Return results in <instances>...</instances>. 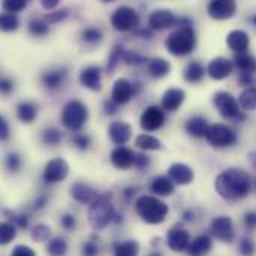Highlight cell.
<instances>
[{
    "label": "cell",
    "instance_id": "obj_2",
    "mask_svg": "<svg viewBox=\"0 0 256 256\" xmlns=\"http://www.w3.org/2000/svg\"><path fill=\"white\" fill-rule=\"evenodd\" d=\"M135 212L146 224L160 225L166 220L170 208L159 196L142 195L135 201Z\"/></svg>",
    "mask_w": 256,
    "mask_h": 256
},
{
    "label": "cell",
    "instance_id": "obj_38",
    "mask_svg": "<svg viewBox=\"0 0 256 256\" xmlns=\"http://www.w3.org/2000/svg\"><path fill=\"white\" fill-rule=\"evenodd\" d=\"M30 236H32L33 242H36V243L48 242V240H50V236H51V230H50V226L45 225V224H38V225L32 230Z\"/></svg>",
    "mask_w": 256,
    "mask_h": 256
},
{
    "label": "cell",
    "instance_id": "obj_32",
    "mask_svg": "<svg viewBox=\"0 0 256 256\" xmlns=\"http://www.w3.org/2000/svg\"><path fill=\"white\" fill-rule=\"evenodd\" d=\"M238 105L244 111H255L256 110V87H248L238 96Z\"/></svg>",
    "mask_w": 256,
    "mask_h": 256
},
{
    "label": "cell",
    "instance_id": "obj_39",
    "mask_svg": "<svg viewBox=\"0 0 256 256\" xmlns=\"http://www.w3.org/2000/svg\"><path fill=\"white\" fill-rule=\"evenodd\" d=\"M63 138L62 130H58L57 128H48L42 132V141L46 146H57Z\"/></svg>",
    "mask_w": 256,
    "mask_h": 256
},
{
    "label": "cell",
    "instance_id": "obj_8",
    "mask_svg": "<svg viewBox=\"0 0 256 256\" xmlns=\"http://www.w3.org/2000/svg\"><path fill=\"white\" fill-rule=\"evenodd\" d=\"M111 26L117 32H129L140 26V15L130 6H118L111 15Z\"/></svg>",
    "mask_w": 256,
    "mask_h": 256
},
{
    "label": "cell",
    "instance_id": "obj_21",
    "mask_svg": "<svg viewBox=\"0 0 256 256\" xmlns=\"http://www.w3.org/2000/svg\"><path fill=\"white\" fill-rule=\"evenodd\" d=\"M190 236L186 230L182 228H172L168 232V246L171 250L174 252H183L188 250L189 244H190Z\"/></svg>",
    "mask_w": 256,
    "mask_h": 256
},
{
    "label": "cell",
    "instance_id": "obj_59",
    "mask_svg": "<svg viewBox=\"0 0 256 256\" xmlns=\"http://www.w3.org/2000/svg\"><path fill=\"white\" fill-rule=\"evenodd\" d=\"M240 82H242L243 86H252V82H254V75L242 74V76H240Z\"/></svg>",
    "mask_w": 256,
    "mask_h": 256
},
{
    "label": "cell",
    "instance_id": "obj_22",
    "mask_svg": "<svg viewBox=\"0 0 256 256\" xmlns=\"http://www.w3.org/2000/svg\"><path fill=\"white\" fill-rule=\"evenodd\" d=\"M226 44L236 54H243L249 50L250 38L244 30H232L226 36Z\"/></svg>",
    "mask_w": 256,
    "mask_h": 256
},
{
    "label": "cell",
    "instance_id": "obj_5",
    "mask_svg": "<svg viewBox=\"0 0 256 256\" xmlns=\"http://www.w3.org/2000/svg\"><path fill=\"white\" fill-rule=\"evenodd\" d=\"M88 120V108L78 99L66 102L62 110V123L69 130H80Z\"/></svg>",
    "mask_w": 256,
    "mask_h": 256
},
{
    "label": "cell",
    "instance_id": "obj_19",
    "mask_svg": "<svg viewBox=\"0 0 256 256\" xmlns=\"http://www.w3.org/2000/svg\"><path fill=\"white\" fill-rule=\"evenodd\" d=\"M100 75L102 74L99 66H87L80 74V82L92 92H100L102 88Z\"/></svg>",
    "mask_w": 256,
    "mask_h": 256
},
{
    "label": "cell",
    "instance_id": "obj_25",
    "mask_svg": "<svg viewBox=\"0 0 256 256\" xmlns=\"http://www.w3.org/2000/svg\"><path fill=\"white\" fill-rule=\"evenodd\" d=\"M150 189L158 196H171L174 194V183H172V180L170 177L159 176V177L153 178Z\"/></svg>",
    "mask_w": 256,
    "mask_h": 256
},
{
    "label": "cell",
    "instance_id": "obj_64",
    "mask_svg": "<svg viewBox=\"0 0 256 256\" xmlns=\"http://www.w3.org/2000/svg\"><path fill=\"white\" fill-rule=\"evenodd\" d=\"M255 188H256V178H255Z\"/></svg>",
    "mask_w": 256,
    "mask_h": 256
},
{
    "label": "cell",
    "instance_id": "obj_37",
    "mask_svg": "<svg viewBox=\"0 0 256 256\" xmlns=\"http://www.w3.org/2000/svg\"><path fill=\"white\" fill-rule=\"evenodd\" d=\"M0 24H2L3 32H15L20 27V20H18V16L15 14L4 12V14H2Z\"/></svg>",
    "mask_w": 256,
    "mask_h": 256
},
{
    "label": "cell",
    "instance_id": "obj_1",
    "mask_svg": "<svg viewBox=\"0 0 256 256\" xmlns=\"http://www.w3.org/2000/svg\"><path fill=\"white\" fill-rule=\"evenodd\" d=\"M214 189L224 200H242L249 195L252 189V178L243 170L230 168L216 177Z\"/></svg>",
    "mask_w": 256,
    "mask_h": 256
},
{
    "label": "cell",
    "instance_id": "obj_53",
    "mask_svg": "<svg viewBox=\"0 0 256 256\" xmlns=\"http://www.w3.org/2000/svg\"><path fill=\"white\" fill-rule=\"evenodd\" d=\"M244 225H246V228H249V230H255L256 228V212H248L246 214H244Z\"/></svg>",
    "mask_w": 256,
    "mask_h": 256
},
{
    "label": "cell",
    "instance_id": "obj_35",
    "mask_svg": "<svg viewBox=\"0 0 256 256\" xmlns=\"http://www.w3.org/2000/svg\"><path fill=\"white\" fill-rule=\"evenodd\" d=\"M15 237H16V226L10 222H3L0 225V243L6 246L10 242H14Z\"/></svg>",
    "mask_w": 256,
    "mask_h": 256
},
{
    "label": "cell",
    "instance_id": "obj_20",
    "mask_svg": "<svg viewBox=\"0 0 256 256\" xmlns=\"http://www.w3.org/2000/svg\"><path fill=\"white\" fill-rule=\"evenodd\" d=\"M186 99V93L184 90L182 88H177V87H172V88H168L164 96H162V108L165 111H170V112H174L177 111L183 102Z\"/></svg>",
    "mask_w": 256,
    "mask_h": 256
},
{
    "label": "cell",
    "instance_id": "obj_45",
    "mask_svg": "<svg viewBox=\"0 0 256 256\" xmlns=\"http://www.w3.org/2000/svg\"><path fill=\"white\" fill-rule=\"evenodd\" d=\"M147 58L146 57H142V56H140L138 52H135V51H124L123 52V62L126 63V64H141V63H144Z\"/></svg>",
    "mask_w": 256,
    "mask_h": 256
},
{
    "label": "cell",
    "instance_id": "obj_51",
    "mask_svg": "<svg viewBox=\"0 0 256 256\" xmlns=\"http://www.w3.org/2000/svg\"><path fill=\"white\" fill-rule=\"evenodd\" d=\"M10 256H36L34 250L28 246H24V244H20L16 246L14 250H12V255Z\"/></svg>",
    "mask_w": 256,
    "mask_h": 256
},
{
    "label": "cell",
    "instance_id": "obj_15",
    "mask_svg": "<svg viewBox=\"0 0 256 256\" xmlns=\"http://www.w3.org/2000/svg\"><path fill=\"white\" fill-rule=\"evenodd\" d=\"M134 84L126 78H118L111 90V100L117 105H124L134 98Z\"/></svg>",
    "mask_w": 256,
    "mask_h": 256
},
{
    "label": "cell",
    "instance_id": "obj_30",
    "mask_svg": "<svg viewBox=\"0 0 256 256\" xmlns=\"http://www.w3.org/2000/svg\"><path fill=\"white\" fill-rule=\"evenodd\" d=\"M206 75V68L200 62H190L184 69V80L188 82H200Z\"/></svg>",
    "mask_w": 256,
    "mask_h": 256
},
{
    "label": "cell",
    "instance_id": "obj_48",
    "mask_svg": "<svg viewBox=\"0 0 256 256\" xmlns=\"http://www.w3.org/2000/svg\"><path fill=\"white\" fill-rule=\"evenodd\" d=\"M68 15H69V14H68V9H62V10L50 12V14L45 16V21H46V22H58V21H63Z\"/></svg>",
    "mask_w": 256,
    "mask_h": 256
},
{
    "label": "cell",
    "instance_id": "obj_26",
    "mask_svg": "<svg viewBox=\"0 0 256 256\" xmlns=\"http://www.w3.org/2000/svg\"><path fill=\"white\" fill-rule=\"evenodd\" d=\"M186 132L194 138H206L208 130V123L204 117H194L186 123Z\"/></svg>",
    "mask_w": 256,
    "mask_h": 256
},
{
    "label": "cell",
    "instance_id": "obj_24",
    "mask_svg": "<svg viewBox=\"0 0 256 256\" xmlns=\"http://www.w3.org/2000/svg\"><path fill=\"white\" fill-rule=\"evenodd\" d=\"M213 248V242L208 236H198L195 237L189 248H188V255L189 256H206Z\"/></svg>",
    "mask_w": 256,
    "mask_h": 256
},
{
    "label": "cell",
    "instance_id": "obj_34",
    "mask_svg": "<svg viewBox=\"0 0 256 256\" xmlns=\"http://www.w3.org/2000/svg\"><path fill=\"white\" fill-rule=\"evenodd\" d=\"M138 254H140V244L132 240L118 243L114 248V256H138Z\"/></svg>",
    "mask_w": 256,
    "mask_h": 256
},
{
    "label": "cell",
    "instance_id": "obj_17",
    "mask_svg": "<svg viewBox=\"0 0 256 256\" xmlns=\"http://www.w3.org/2000/svg\"><path fill=\"white\" fill-rule=\"evenodd\" d=\"M135 158H136V154L130 148L123 147V146L116 147L111 152V156H110L111 164L118 170H129L130 166H134L135 165Z\"/></svg>",
    "mask_w": 256,
    "mask_h": 256
},
{
    "label": "cell",
    "instance_id": "obj_10",
    "mask_svg": "<svg viewBox=\"0 0 256 256\" xmlns=\"http://www.w3.org/2000/svg\"><path fill=\"white\" fill-rule=\"evenodd\" d=\"M164 123H165V114H164L162 108H159L156 105L147 106L140 117V124L146 132H154V130L160 129L164 126Z\"/></svg>",
    "mask_w": 256,
    "mask_h": 256
},
{
    "label": "cell",
    "instance_id": "obj_18",
    "mask_svg": "<svg viewBox=\"0 0 256 256\" xmlns=\"http://www.w3.org/2000/svg\"><path fill=\"white\" fill-rule=\"evenodd\" d=\"M108 136L111 138V141L116 146L122 147L130 140L132 128H130V124H128L124 122H112L108 128Z\"/></svg>",
    "mask_w": 256,
    "mask_h": 256
},
{
    "label": "cell",
    "instance_id": "obj_63",
    "mask_svg": "<svg viewBox=\"0 0 256 256\" xmlns=\"http://www.w3.org/2000/svg\"><path fill=\"white\" fill-rule=\"evenodd\" d=\"M254 26H255V28H256V15L254 16Z\"/></svg>",
    "mask_w": 256,
    "mask_h": 256
},
{
    "label": "cell",
    "instance_id": "obj_50",
    "mask_svg": "<svg viewBox=\"0 0 256 256\" xmlns=\"http://www.w3.org/2000/svg\"><path fill=\"white\" fill-rule=\"evenodd\" d=\"M150 164H152L150 156H147L146 153L136 154V158H135V166H136L138 170H146V168H148Z\"/></svg>",
    "mask_w": 256,
    "mask_h": 256
},
{
    "label": "cell",
    "instance_id": "obj_11",
    "mask_svg": "<svg viewBox=\"0 0 256 256\" xmlns=\"http://www.w3.org/2000/svg\"><path fill=\"white\" fill-rule=\"evenodd\" d=\"M207 12L213 20H230L237 12V3L234 0H212L207 4Z\"/></svg>",
    "mask_w": 256,
    "mask_h": 256
},
{
    "label": "cell",
    "instance_id": "obj_60",
    "mask_svg": "<svg viewBox=\"0 0 256 256\" xmlns=\"http://www.w3.org/2000/svg\"><path fill=\"white\" fill-rule=\"evenodd\" d=\"M45 204H46V196H39V198L36 200V202H34V208L40 210V208L45 207Z\"/></svg>",
    "mask_w": 256,
    "mask_h": 256
},
{
    "label": "cell",
    "instance_id": "obj_54",
    "mask_svg": "<svg viewBox=\"0 0 256 256\" xmlns=\"http://www.w3.org/2000/svg\"><path fill=\"white\" fill-rule=\"evenodd\" d=\"M0 138H2V141H6L9 138V126L3 117L0 118Z\"/></svg>",
    "mask_w": 256,
    "mask_h": 256
},
{
    "label": "cell",
    "instance_id": "obj_16",
    "mask_svg": "<svg viewBox=\"0 0 256 256\" xmlns=\"http://www.w3.org/2000/svg\"><path fill=\"white\" fill-rule=\"evenodd\" d=\"M168 177L172 180V183L180 184V186H188L194 182L195 172L194 170L182 162H176L168 168Z\"/></svg>",
    "mask_w": 256,
    "mask_h": 256
},
{
    "label": "cell",
    "instance_id": "obj_3",
    "mask_svg": "<svg viewBox=\"0 0 256 256\" xmlns=\"http://www.w3.org/2000/svg\"><path fill=\"white\" fill-rule=\"evenodd\" d=\"M112 195L110 192L99 195L88 208L87 218H88V224L92 225L93 230H104L105 226H108L112 219L116 218V212H114V206L111 202Z\"/></svg>",
    "mask_w": 256,
    "mask_h": 256
},
{
    "label": "cell",
    "instance_id": "obj_55",
    "mask_svg": "<svg viewBox=\"0 0 256 256\" xmlns=\"http://www.w3.org/2000/svg\"><path fill=\"white\" fill-rule=\"evenodd\" d=\"M0 88H2V93H9L14 88V84H12V81L9 78H2Z\"/></svg>",
    "mask_w": 256,
    "mask_h": 256
},
{
    "label": "cell",
    "instance_id": "obj_12",
    "mask_svg": "<svg viewBox=\"0 0 256 256\" xmlns=\"http://www.w3.org/2000/svg\"><path fill=\"white\" fill-rule=\"evenodd\" d=\"M212 232L216 238H219L220 242L225 243H231L234 242L236 237V231H234V224L231 220V218L228 216H218L212 220Z\"/></svg>",
    "mask_w": 256,
    "mask_h": 256
},
{
    "label": "cell",
    "instance_id": "obj_52",
    "mask_svg": "<svg viewBox=\"0 0 256 256\" xmlns=\"http://www.w3.org/2000/svg\"><path fill=\"white\" fill-rule=\"evenodd\" d=\"M99 248L93 242H86L82 244V255L84 256H98Z\"/></svg>",
    "mask_w": 256,
    "mask_h": 256
},
{
    "label": "cell",
    "instance_id": "obj_7",
    "mask_svg": "<svg viewBox=\"0 0 256 256\" xmlns=\"http://www.w3.org/2000/svg\"><path fill=\"white\" fill-rule=\"evenodd\" d=\"M206 140L214 148H225L237 142V134L224 123H214L208 128Z\"/></svg>",
    "mask_w": 256,
    "mask_h": 256
},
{
    "label": "cell",
    "instance_id": "obj_36",
    "mask_svg": "<svg viewBox=\"0 0 256 256\" xmlns=\"http://www.w3.org/2000/svg\"><path fill=\"white\" fill-rule=\"evenodd\" d=\"M46 252L51 256H63L68 252V243L63 238H52L46 246Z\"/></svg>",
    "mask_w": 256,
    "mask_h": 256
},
{
    "label": "cell",
    "instance_id": "obj_57",
    "mask_svg": "<svg viewBox=\"0 0 256 256\" xmlns=\"http://www.w3.org/2000/svg\"><path fill=\"white\" fill-rule=\"evenodd\" d=\"M58 3H60L58 0H42V2H40V6H42L44 9H46V10H51V9L57 8Z\"/></svg>",
    "mask_w": 256,
    "mask_h": 256
},
{
    "label": "cell",
    "instance_id": "obj_4",
    "mask_svg": "<svg viewBox=\"0 0 256 256\" xmlns=\"http://www.w3.org/2000/svg\"><path fill=\"white\" fill-rule=\"evenodd\" d=\"M165 45L168 52H171L176 57H183L190 54L196 45V34L194 27L192 26L178 27L166 38Z\"/></svg>",
    "mask_w": 256,
    "mask_h": 256
},
{
    "label": "cell",
    "instance_id": "obj_42",
    "mask_svg": "<svg viewBox=\"0 0 256 256\" xmlns=\"http://www.w3.org/2000/svg\"><path fill=\"white\" fill-rule=\"evenodd\" d=\"M238 252L242 256H254L256 252L255 242L250 237H243L238 243Z\"/></svg>",
    "mask_w": 256,
    "mask_h": 256
},
{
    "label": "cell",
    "instance_id": "obj_9",
    "mask_svg": "<svg viewBox=\"0 0 256 256\" xmlns=\"http://www.w3.org/2000/svg\"><path fill=\"white\" fill-rule=\"evenodd\" d=\"M69 176V165L64 159L62 158H54L51 159L45 168H44V182L46 183H58L63 182Z\"/></svg>",
    "mask_w": 256,
    "mask_h": 256
},
{
    "label": "cell",
    "instance_id": "obj_46",
    "mask_svg": "<svg viewBox=\"0 0 256 256\" xmlns=\"http://www.w3.org/2000/svg\"><path fill=\"white\" fill-rule=\"evenodd\" d=\"M21 166V159L16 153H10L8 158H6V168L12 172H16Z\"/></svg>",
    "mask_w": 256,
    "mask_h": 256
},
{
    "label": "cell",
    "instance_id": "obj_23",
    "mask_svg": "<svg viewBox=\"0 0 256 256\" xmlns=\"http://www.w3.org/2000/svg\"><path fill=\"white\" fill-rule=\"evenodd\" d=\"M70 195L75 201H78L81 204H92L99 196L94 189H92L90 186H87L86 183H81V182L75 183L70 188Z\"/></svg>",
    "mask_w": 256,
    "mask_h": 256
},
{
    "label": "cell",
    "instance_id": "obj_44",
    "mask_svg": "<svg viewBox=\"0 0 256 256\" xmlns=\"http://www.w3.org/2000/svg\"><path fill=\"white\" fill-rule=\"evenodd\" d=\"M82 38L88 44H98V42L102 40V32L99 28H96V27H87L82 32Z\"/></svg>",
    "mask_w": 256,
    "mask_h": 256
},
{
    "label": "cell",
    "instance_id": "obj_43",
    "mask_svg": "<svg viewBox=\"0 0 256 256\" xmlns=\"http://www.w3.org/2000/svg\"><path fill=\"white\" fill-rule=\"evenodd\" d=\"M123 52H124V50H123V46H120V45H117V46H114V50H112V52L110 54V58H108V72H111V70H114L116 69V66L118 64V62H122L123 60Z\"/></svg>",
    "mask_w": 256,
    "mask_h": 256
},
{
    "label": "cell",
    "instance_id": "obj_27",
    "mask_svg": "<svg viewBox=\"0 0 256 256\" xmlns=\"http://www.w3.org/2000/svg\"><path fill=\"white\" fill-rule=\"evenodd\" d=\"M148 72L153 78H164L171 72V63L162 57H156L148 63Z\"/></svg>",
    "mask_w": 256,
    "mask_h": 256
},
{
    "label": "cell",
    "instance_id": "obj_29",
    "mask_svg": "<svg viewBox=\"0 0 256 256\" xmlns=\"http://www.w3.org/2000/svg\"><path fill=\"white\" fill-rule=\"evenodd\" d=\"M135 146H136L138 148H141L142 152H156V150L162 148V141L158 140V138L153 136V135L141 134V135L136 136Z\"/></svg>",
    "mask_w": 256,
    "mask_h": 256
},
{
    "label": "cell",
    "instance_id": "obj_62",
    "mask_svg": "<svg viewBox=\"0 0 256 256\" xmlns=\"http://www.w3.org/2000/svg\"><path fill=\"white\" fill-rule=\"evenodd\" d=\"M150 256H160V254H158V252H154V254H152Z\"/></svg>",
    "mask_w": 256,
    "mask_h": 256
},
{
    "label": "cell",
    "instance_id": "obj_13",
    "mask_svg": "<svg viewBox=\"0 0 256 256\" xmlns=\"http://www.w3.org/2000/svg\"><path fill=\"white\" fill-rule=\"evenodd\" d=\"M232 74V62L226 57H214L207 66V75L214 81H222Z\"/></svg>",
    "mask_w": 256,
    "mask_h": 256
},
{
    "label": "cell",
    "instance_id": "obj_58",
    "mask_svg": "<svg viewBox=\"0 0 256 256\" xmlns=\"http://www.w3.org/2000/svg\"><path fill=\"white\" fill-rule=\"evenodd\" d=\"M117 106H118V105L110 99V100L105 102V112H106V114H116V112H117Z\"/></svg>",
    "mask_w": 256,
    "mask_h": 256
},
{
    "label": "cell",
    "instance_id": "obj_41",
    "mask_svg": "<svg viewBox=\"0 0 256 256\" xmlns=\"http://www.w3.org/2000/svg\"><path fill=\"white\" fill-rule=\"evenodd\" d=\"M2 8L4 12H9V14H18L21 10H24L27 8V2L26 0H4L2 3Z\"/></svg>",
    "mask_w": 256,
    "mask_h": 256
},
{
    "label": "cell",
    "instance_id": "obj_31",
    "mask_svg": "<svg viewBox=\"0 0 256 256\" xmlns=\"http://www.w3.org/2000/svg\"><path fill=\"white\" fill-rule=\"evenodd\" d=\"M16 116L22 123H32L38 116V106L32 102H21L16 108Z\"/></svg>",
    "mask_w": 256,
    "mask_h": 256
},
{
    "label": "cell",
    "instance_id": "obj_14",
    "mask_svg": "<svg viewBox=\"0 0 256 256\" xmlns=\"http://www.w3.org/2000/svg\"><path fill=\"white\" fill-rule=\"evenodd\" d=\"M148 24L153 30H166L177 24V18L170 9H158L153 10L148 16Z\"/></svg>",
    "mask_w": 256,
    "mask_h": 256
},
{
    "label": "cell",
    "instance_id": "obj_49",
    "mask_svg": "<svg viewBox=\"0 0 256 256\" xmlns=\"http://www.w3.org/2000/svg\"><path fill=\"white\" fill-rule=\"evenodd\" d=\"M60 224L66 231H72L76 226V219H75L74 214H63L62 219H60Z\"/></svg>",
    "mask_w": 256,
    "mask_h": 256
},
{
    "label": "cell",
    "instance_id": "obj_56",
    "mask_svg": "<svg viewBox=\"0 0 256 256\" xmlns=\"http://www.w3.org/2000/svg\"><path fill=\"white\" fill-rule=\"evenodd\" d=\"M12 220H14L18 226H21V228H26V226L28 225L27 218L22 216V214H14V216H12ZM15 224H14V225H15Z\"/></svg>",
    "mask_w": 256,
    "mask_h": 256
},
{
    "label": "cell",
    "instance_id": "obj_6",
    "mask_svg": "<svg viewBox=\"0 0 256 256\" xmlns=\"http://www.w3.org/2000/svg\"><path fill=\"white\" fill-rule=\"evenodd\" d=\"M213 102L224 118L228 120H244V114L238 105V100L230 92H218L213 98Z\"/></svg>",
    "mask_w": 256,
    "mask_h": 256
},
{
    "label": "cell",
    "instance_id": "obj_40",
    "mask_svg": "<svg viewBox=\"0 0 256 256\" xmlns=\"http://www.w3.org/2000/svg\"><path fill=\"white\" fill-rule=\"evenodd\" d=\"M28 32L34 36H45L50 32V26L42 20H32L28 22Z\"/></svg>",
    "mask_w": 256,
    "mask_h": 256
},
{
    "label": "cell",
    "instance_id": "obj_28",
    "mask_svg": "<svg viewBox=\"0 0 256 256\" xmlns=\"http://www.w3.org/2000/svg\"><path fill=\"white\" fill-rule=\"evenodd\" d=\"M234 63L236 66L240 69L242 74H249L254 75L256 72V58L254 56L243 52V54H236L234 57Z\"/></svg>",
    "mask_w": 256,
    "mask_h": 256
},
{
    "label": "cell",
    "instance_id": "obj_47",
    "mask_svg": "<svg viewBox=\"0 0 256 256\" xmlns=\"http://www.w3.org/2000/svg\"><path fill=\"white\" fill-rule=\"evenodd\" d=\"M72 141H74V144H75L80 150H87L88 146H90V138H88L87 135H84V134H75V135L72 136Z\"/></svg>",
    "mask_w": 256,
    "mask_h": 256
},
{
    "label": "cell",
    "instance_id": "obj_61",
    "mask_svg": "<svg viewBox=\"0 0 256 256\" xmlns=\"http://www.w3.org/2000/svg\"><path fill=\"white\" fill-rule=\"evenodd\" d=\"M250 162H252V165L256 168V152L255 153H250Z\"/></svg>",
    "mask_w": 256,
    "mask_h": 256
},
{
    "label": "cell",
    "instance_id": "obj_33",
    "mask_svg": "<svg viewBox=\"0 0 256 256\" xmlns=\"http://www.w3.org/2000/svg\"><path fill=\"white\" fill-rule=\"evenodd\" d=\"M66 76V69H56V70H48L42 75V82L48 88H56L60 86V82Z\"/></svg>",
    "mask_w": 256,
    "mask_h": 256
}]
</instances>
